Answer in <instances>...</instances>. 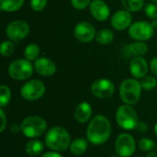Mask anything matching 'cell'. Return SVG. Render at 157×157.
Segmentation results:
<instances>
[{
	"mask_svg": "<svg viewBox=\"0 0 157 157\" xmlns=\"http://www.w3.org/2000/svg\"><path fill=\"white\" fill-rule=\"evenodd\" d=\"M110 134L111 124L106 116L97 115L89 121L86 129V139L90 144L101 145L108 142Z\"/></svg>",
	"mask_w": 157,
	"mask_h": 157,
	"instance_id": "1",
	"label": "cell"
},
{
	"mask_svg": "<svg viewBox=\"0 0 157 157\" xmlns=\"http://www.w3.org/2000/svg\"><path fill=\"white\" fill-rule=\"evenodd\" d=\"M45 145L55 152H64L71 144V137L69 132L61 126H54L51 128L44 139Z\"/></svg>",
	"mask_w": 157,
	"mask_h": 157,
	"instance_id": "2",
	"label": "cell"
},
{
	"mask_svg": "<svg viewBox=\"0 0 157 157\" xmlns=\"http://www.w3.org/2000/svg\"><path fill=\"white\" fill-rule=\"evenodd\" d=\"M142 89L141 83L135 78L125 79L120 86L121 98L127 105H135L140 100Z\"/></svg>",
	"mask_w": 157,
	"mask_h": 157,
	"instance_id": "3",
	"label": "cell"
},
{
	"mask_svg": "<svg viewBox=\"0 0 157 157\" xmlns=\"http://www.w3.org/2000/svg\"><path fill=\"white\" fill-rule=\"evenodd\" d=\"M22 133L29 139H36L44 134L47 130L46 121L39 116H29L21 122Z\"/></svg>",
	"mask_w": 157,
	"mask_h": 157,
	"instance_id": "4",
	"label": "cell"
},
{
	"mask_svg": "<svg viewBox=\"0 0 157 157\" xmlns=\"http://www.w3.org/2000/svg\"><path fill=\"white\" fill-rule=\"evenodd\" d=\"M116 121L118 125L126 131L136 129L139 123L137 112L131 105H121L116 111Z\"/></svg>",
	"mask_w": 157,
	"mask_h": 157,
	"instance_id": "5",
	"label": "cell"
},
{
	"mask_svg": "<svg viewBox=\"0 0 157 157\" xmlns=\"http://www.w3.org/2000/svg\"><path fill=\"white\" fill-rule=\"evenodd\" d=\"M34 65H32L30 61L27 59H17L9 64L7 72L12 79L23 81L32 75Z\"/></svg>",
	"mask_w": 157,
	"mask_h": 157,
	"instance_id": "6",
	"label": "cell"
},
{
	"mask_svg": "<svg viewBox=\"0 0 157 157\" xmlns=\"http://www.w3.org/2000/svg\"><path fill=\"white\" fill-rule=\"evenodd\" d=\"M46 91L45 85L42 81L32 79L26 82L20 88V96L27 101H35L41 98Z\"/></svg>",
	"mask_w": 157,
	"mask_h": 157,
	"instance_id": "7",
	"label": "cell"
},
{
	"mask_svg": "<svg viewBox=\"0 0 157 157\" xmlns=\"http://www.w3.org/2000/svg\"><path fill=\"white\" fill-rule=\"evenodd\" d=\"M128 33L130 37L135 40L145 41L153 37L155 33V28L150 22L144 20L136 21L131 25Z\"/></svg>",
	"mask_w": 157,
	"mask_h": 157,
	"instance_id": "8",
	"label": "cell"
},
{
	"mask_svg": "<svg viewBox=\"0 0 157 157\" xmlns=\"http://www.w3.org/2000/svg\"><path fill=\"white\" fill-rule=\"evenodd\" d=\"M30 31L29 25L21 19H16L8 23L6 29V34L7 38L15 42L24 40Z\"/></svg>",
	"mask_w": 157,
	"mask_h": 157,
	"instance_id": "9",
	"label": "cell"
},
{
	"mask_svg": "<svg viewBox=\"0 0 157 157\" xmlns=\"http://www.w3.org/2000/svg\"><path fill=\"white\" fill-rule=\"evenodd\" d=\"M135 149V140L130 133H121L116 139L115 151L120 157H132Z\"/></svg>",
	"mask_w": 157,
	"mask_h": 157,
	"instance_id": "10",
	"label": "cell"
},
{
	"mask_svg": "<svg viewBox=\"0 0 157 157\" xmlns=\"http://www.w3.org/2000/svg\"><path fill=\"white\" fill-rule=\"evenodd\" d=\"M91 92L98 98L107 99L114 95L115 85L111 80L107 78L97 79L91 85Z\"/></svg>",
	"mask_w": 157,
	"mask_h": 157,
	"instance_id": "11",
	"label": "cell"
},
{
	"mask_svg": "<svg viewBox=\"0 0 157 157\" xmlns=\"http://www.w3.org/2000/svg\"><path fill=\"white\" fill-rule=\"evenodd\" d=\"M74 34L76 40L83 43L92 41L97 35L95 27L87 21L78 23L74 29Z\"/></svg>",
	"mask_w": 157,
	"mask_h": 157,
	"instance_id": "12",
	"label": "cell"
},
{
	"mask_svg": "<svg viewBox=\"0 0 157 157\" xmlns=\"http://www.w3.org/2000/svg\"><path fill=\"white\" fill-rule=\"evenodd\" d=\"M132 16L131 12L127 11L126 9L118 10L115 12L110 19L111 26L113 29L119 31H123L131 27L132 24Z\"/></svg>",
	"mask_w": 157,
	"mask_h": 157,
	"instance_id": "13",
	"label": "cell"
},
{
	"mask_svg": "<svg viewBox=\"0 0 157 157\" xmlns=\"http://www.w3.org/2000/svg\"><path fill=\"white\" fill-rule=\"evenodd\" d=\"M149 65L143 56L133 57L130 62V72L135 79H142L147 75Z\"/></svg>",
	"mask_w": 157,
	"mask_h": 157,
	"instance_id": "14",
	"label": "cell"
},
{
	"mask_svg": "<svg viewBox=\"0 0 157 157\" xmlns=\"http://www.w3.org/2000/svg\"><path fill=\"white\" fill-rule=\"evenodd\" d=\"M89 11L92 17L98 21L107 20L110 15V9L103 0H92L89 6Z\"/></svg>",
	"mask_w": 157,
	"mask_h": 157,
	"instance_id": "15",
	"label": "cell"
},
{
	"mask_svg": "<svg viewBox=\"0 0 157 157\" xmlns=\"http://www.w3.org/2000/svg\"><path fill=\"white\" fill-rule=\"evenodd\" d=\"M34 70L42 76H52L56 73L55 63L48 57H39L34 62Z\"/></svg>",
	"mask_w": 157,
	"mask_h": 157,
	"instance_id": "16",
	"label": "cell"
},
{
	"mask_svg": "<svg viewBox=\"0 0 157 157\" xmlns=\"http://www.w3.org/2000/svg\"><path fill=\"white\" fill-rule=\"evenodd\" d=\"M92 108L91 105L87 102H81L77 105L75 109V118L79 123L87 122L92 116Z\"/></svg>",
	"mask_w": 157,
	"mask_h": 157,
	"instance_id": "17",
	"label": "cell"
},
{
	"mask_svg": "<svg viewBox=\"0 0 157 157\" xmlns=\"http://www.w3.org/2000/svg\"><path fill=\"white\" fill-rule=\"evenodd\" d=\"M125 52L126 56H144L148 52V46L144 41H139L136 40L135 42H132L125 47Z\"/></svg>",
	"mask_w": 157,
	"mask_h": 157,
	"instance_id": "18",
	"label": "cell"
},
{
	"mask_svg": "<svg viewBox=\"0 0 157 157\" xmlns=\"http://www.w3.org/2000/svg\"><path fill=\"white\" fill-rule=\"evenodd\" d=\"M88 147V141L87 139H84V138H77L75 140H74L71 144H70V152L72 155H84Z\"/></svg>",
	"mask_w": 157,
	"mask_h": 157,
	"instance_id": "19",
	"label": "cell"
},
{
	"mask_svg": "<svg viewBox=\"0 0 157 157\" xmlns=\"http://www.w3.org/2000/svg\"><path fill=\"white\" fill-rule=\"evenodd\" d=\"M44 149V144L37 139H32L31 141L28 142L25 146V151L28 155L29 156H38L42 153Z\"/></svg>",
	"mask_w": 157,
	"mask_h": 157,
	"instance_id": "20",
	"label": "cell"
},
{
	"mask_svg": "<svg viewBox=\"0 0 157 157\" xmlns=\"http://www.w3.org/2000/svg\"><path fill=\"white\" fill-rule=\"evenodd\" d=\"M24 5V0H0V8L5 12H15Z\"/></svg>",
	"mask_w": 157,
	"mask_h": 157,
	"instance_id": "21",
	"label": "cell"
},
{
	"mask_svg": "<svg viewBox=\"0 0 157 157\" xmlns=\"http://www.w3.org/2000/svg\"><path fill=\"white\" fill-rule=\"evenodd\" d=\"M114 40V33L111 29H100L96 35V40L101 45H108Z\"/></svg>",
	"mask_w": 157,
	"mask_h": 157,
	"instance_id": "22",
	"label": "cell"
},
{
	"mask_svg": "<svg viewBox=\"0 0 157 157\" xmlns=\"http://www.w3.org/2000/svg\"><path fill=\"white\" fill-rule=\"evenodd\" d=\"M122 6L129 12H138L144 6V0H121Z\"/></svg>",
	"mask_w": 157,
	"mask_h": 157,
	"instance_id": "23",
	"label": "cell"
},
{
	"mask_svg": "<svg viewBox=\"0 0 157 157\" xmlns=\"http://www.w3.org/2000/svg\"><path fill=\"white\" fill-rule=\"evenodd\" d=\"M40 47L36 43H30L24 50V57L29 61H36L40 55Z\"/></svg>",
	"mask_w": 157,
	"mask_h": 157,
	"instance_id": "24",
	"label": "cell"
},
{
	"mask_svg": "<svg viewBox=\"0 0 157 157\" xmlns=\"http://www.w3.org/2000/svg\"><path fill=\"white\" fill-rule=\"evenodd\" d=\"M11 99V91L10 88L6 86L2 85L0 86V107L5 108Z\"/></svg>",
	"mask_w": 157,
	"mask_h": 157,
	"instance_id": "25",
	"label": "cell"
},
{
	"mask_svg": "<svg viewBox=\"0 0 157 157\" xmlns=\"http://www.w3.org/2000/svg\"><path fill=\"white\" fill-rule=\"evenodd\" d=\"M142 88L144 90H153L154 88H155L157 85L156 78L153 75H146L144 78H142V81L140 82Z\"/></svg>",
	"mask_w": 157,
	"mask_h": 157,
	"instance_id": "26",
	"label": "cell"
},
{
	"mask_svg": "<svg viewBox=\"0 0 157 157\" xmlns=\"http://www.w3.org/2000/svg\"><path fill=\"white\" fill-rule=\"evenodd\" d=\"M15 50V44L12 40H5L1 43L0 46V52L4 57H8L13 54Z\"/></svg>",
	"mask_w": 157,
	"mask_h": 157,
	"instance_id": "27",
	"label": "cell"
},
{
	"mask_svg": "<svg viewBox=\"0 0 157 157\" xmlns=\"http://www.w3.org/2000/svg\"><path fill=\"white\" fill-rule=\"evenodd\" d=\"M138 147L143 152H150L153 151L155 147V143L149 138H142L138 143Z\"/></svg>",
	"mask_w": 157,
	"mask_h": 157,
	"instance_id": "28",
	"label": "cell"
},
{
	"mask_svg": "<svg viewBox=\"0 0 157 157\" xmlns=\"http://www.w3.org/2000/svg\"><path fill=\"white\" fill-rule=\"evenodd\" d=\"M144 12L149 18L155 19L157 18V5H155V3L146 4L144 6Z\"/></svg>",
	"mask_w": 157,
	"mask_h": 157,
	"instance_id": "29",
	"label": "cell"
},
{
	"mask_svg": "<svg viewBox=\"0 0 157 157\" xmlns=\"http://www.w3.org/2000/svg\"><path fill=\"white\" fill-rule=\"evenodd\" d=\"M70 1H71V5L73 6V7L77 10L86 9L87 6H90L92 2L91 0H70Z\"/></svg>",
	"mask_w": 157,
	"mask_h": 157,
	"instance_id": "30",
	"label": "cell"
},
{
	"mask_svg": "<svg viewBox=\"0 0 157 157\" xmlns=\"http://www.w3.org/2000/svg\"><path fill=\"white\" fill-rule=\"evenodd\" d=\"M47 3L48 0H30V6L34 11L40 12L46 7Z\"/></svg>",
	"mask_w": 157,
	"mask_h": 157,
	"instance_id": "31",
	"label": "cell"
},
{
	"mask_svg": "<svg viewBox=\"0 0 157 157\" xmlns=\"http://www.w3.org/2000/svg\"><path fill=\"white\" fill-rule=\"evenodd\" d=\"M0 117H1V128H0V132H3L6 130V116L5 114V111H4L3 108L0 109Z\"/></svg>",
	"mask_w": 157,
	"mask_h": 157,
	"instance_id": "32",
	"label": "cell"
},
{
	"mask_svg": "<svg viewBox=\"0 0 157 157\" xmlns=\"http://www.w3.org/2000/svg\"><path fill=\"white\" fill-rule=\"evenodd\" d=\"M135 130L137 132H141V133H144V132H146L148 131V125L146 123L143 122V121H139V123H138V125H137Z\"/></svg>",
	"mask_w": 157,
	"mask_h": 157,
	"instance_id": "33",
	"label": "cell"
},
{
	"mask_svg": "<svg viewBox=\"0 0 157 157\" xmlns=\"http://www.w3.org/2000/svg\"><path fill=\"white\" fill-rule=\"evenodd\" d=\"M150 69L152 71V73L157 76V57H155L152 59L151 63H150Z\"/></svg>",
	"mask_w": 157,
	"mask_h": 157,
	"instance_id": "34",
	"label": "cell"
},
{
	"mask_svg": "<svg viewBox=\"0 0 157 157\" xmlns=\"http://www.w3.org/2000/svg\"><path fill=\"white\" fill-rule=\"evenodd\" d=\"M40 157H63L62 155L59 152H55V151H50V152H46L44 153Z\"/></svg>",
	"mask_w": 157,
	"mask_h": 157,
	"instance_id": "35",
	"label": "cell"
},
{
	"mask_svg": "<svg viewBox=\"0 0 157 157\" xmlns=\"http://www.w3.org/2000/svg\"><path fill=\"white\" fill-rule=\"evenodd\" d=\"M19 131H21V127H18L17 126V124H13L12 126H11V132H19Z\"/></svg>",
	"mask_w": 157,
	"mask_h": 157,
	"instance_id": "36",
	"label": "cell"
},
{
	"mask_svg": "<svg viewBox=\"0 0 157 157\" xmlns=\"http://www.w3.org/2000/svg\"><path fill=\"white\" fill-rule=\"evenodd\" d=\"M146 157H157V153H155V151H150V152H147Z\"/></svg>",
	"mask_w": 157,
	"mask_h": 157,
	"instance_id": "37",
	"label": "cell"
},
{
	"mask_svg": "<svg viewBox=\"0 0 157 157\" xmlns=\"http://www.w3.org/2000/svg\"><path fill=\"white\" fill-rule=\"evenodd\" d=\"M152 25H153V27L155 29L157 28V18L155 19H153V21H152Z\"/></svg>",
	"mask_w": 157,
	"mask_h": 157,
	"instance_id": "38",
	"label": "cell"
},
{
	"mask_svg": "<svg viewBox=\"0 0 157 157\" xmlns=\"http://www.w3.org/2000/svg\"><path fill=\"white\" fill-rule=\"evenodd\" d=\"M155 134L157 135V123L156 125H155Z\"/></svg>",
	"mask_w": 157,
	"mask_h": 157,
	"instance_id": "39",
	"label": "cell"
},
{
	"mask_svg": "<svg viewBox=\"0 0 157 157\" xmlns=\"http://www.w3.org/2000/svg\"><path fill=\"white\" fill-rule=\"evenodd\" d=\"M109 157H120L118 155H111V156H109Z\"/></svg>",
	"mask_w": 157,
	"mask_h": 157,
	"instance_id": "40",
	"label": "cell"
},
{
	"mask_svg": "<svg viewBox=\"0 0 157 157\" xmlns=\"http://www.w3.org/2000/svg\"><path fill=\"white\" fill-rule=\"evenodd\" d=\"M152 2H154V3H155V4H157V0H151Z\"/></svg>",
	"mask_w": 157,
	"mask_h": 157,
	"instance_id": "41",
	"label": "cell"
},
{
	"mask_svg": "<svg viewBox=\"0 0 157 157\" xmlns=\"http://www.w3.org/2000/svg\"><path fill=\"white\" fill-rule=\"evenodd\" d=\"M156 152H157V146H156Z\"/></svg>",
	"mask_w": 157,
	"mask_h": 157,
	"instance_id": "42",
	"label": "cell"
},
{
	"mask_svg": "<svg viewBox=\"0 0 157 157\" xmlns=\"http://www.w3.org/2000/svg\"><path fill=\"white\" fill-rule=\"evenodd\" d=\"M135 157H138V156H135Z\"/></svg>",
	"mask_w": 157,
	"mask_h": 157,
	"instance_id": "43",
	"label": "cell"
}]
</instances>
